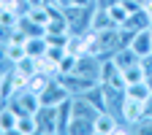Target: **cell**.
Instances as JSON below:
<instances>
[{"instance_id": "obj_1", "label": "cell", "mask_w": 152, "mask_h": 135, "mask_svg": "<svg viewBox=\"0 0 152 135\" xmlns=\"http://www.w3.org/2000/svg\"><path fill=\"white\" fill-rule=\"evenodd\" d=\"M71 97V92H68V87L60 81V76H52L49 79V84L38 92V100H41V105H60L63 100H68Z\"/></svg>"}, {"instance_id": "obj_2", "label": "cell", "mask_w": 152, "mask_h": 135, "mask_svg": "<svg viewBox=\"0 0 152 135\" xmlns=\"http://www.w3.org/2000/svg\"><path fill=\"white\" fill-rule=\"evenodd\" d=\"M6 103H8L16 113H35L38 108H41V100H38V95H35V92H30V89H19V92H14Z\"/></svg>"}, {"instance_id": "obj_3", "label": "cell", "mask_w": 152, "mask_h": 135, "mask_svg": "<svg viewBox=\"0 0 152 135\" xmlns=\"http://www.w3.org/2000/svg\"><path fill=\"white\" fill-rule=\"evenodd\" d=\"M120 122H122L120 116H114V113H109V111H101L98 116H95V122H92V132H95V135L130 132V127H128V124H120Z\"/></svg>"}, {"instance_id": "obj_4", "label": "cell", "mask_w": 152, "mask_h": 135, "mask_svg": "<svg viewBox=\"0 0 152 135\" xmlns=\"http://www.w3.org/2000/svg\"><path fill=\"white\" fill-rule=\"evenodd\" d=\"M101 84L125 89V73H122V68L117 62H114V57H103L101 60Z\"/></svg>"}, {"instance_id": "obj_5", "label": "cell", "mask_w": 152, "mask_h": 135, "mask_svg": "<svg viewBox=\"0 0 152 135\" xmlns=\"http://www.w3.org/2000/svg\"><path fill=\"white\" fill-rule=\"evenodd\" d=\"M144 116H147L144 103H141V100H133V97H128V95H125V103H122V108H120V119H122V124H128L130 132H133V127H136Z\"/></svg>"}, {"instance_id": "obj_6", "label": "cell", "mask_w": 152, "mask_h": 135, "mask_svg": "<svg viewBox=\"0 0 152 135\" xmlns=\"http://www.w3.org/2000/svg\"><path fill=\"white\" fill-rule=\"evenodd\" d=\"M38 135H57V105H41L35 113Z\"/></svg>"}, {"instance_id": "obj_7", "label": "cell", "mask_w": 152, "mask_h": 135, "mask_svg": "<svg viewBox=\"0 0 152 135\" xmlns=\"http://www.w3.org/2000/svg\"><path fill=\"white\" fill-rule=\"evenodd\" d=\"M60 81L68 87V92H71V95H84L90 87L101 84V81H92V79H87V76H79V73H68V76H60Z\"/></svg>"}, {"instance_id": "obj_8", "label": "cell", "mask_w": 152, "mask_h": 135, "mask_svg": "<svg viewBox=\"0 0 152 135\" xmlns=\"http://www.w3.org/2000/svg\"><path fill=\"white\" fill-rule=\"evenodd\" d=\"M71 119H73V95L57 105V135H68Z\"/></svg>"}, {"instance_id": "obj_9", "label": "cell", "mask_w": 152, "mask_h": 135, "mask_svg": "<svg viewBox=\"0 0 152 135\" xmlns=\"http://www.w3.org/2000/svg\"><path fill=\"white\" fill-rule=\"evenodd\" d=\"M130 46H133V51L136 54H152V30L147 27V30H139L136 35H133V41H130Z\"/></svg>"}, {"instance_id": "obj_10", "label": "cell", "mask_w": 152, "mask_h": 135, "mask_svg": "<svg viewBox=\"0 0 152 135\" xmlns=\"http://www.w3.org/2000/svg\"><path fill=\"white\" fill-rule=\"evenodd\" d=\"M16 119H19V113L8 103L0 105V132H16Z\"/></svg>"}, {"instance_id": "obj_11", "label": "cell", "mask_w": 152, "mask_h": 135, "mask_svg": "<svg viewBox=\"0 0 152 135\" xmlns=\"http://www.w3.org/2000/svg\"><path fill=\"white\" fill-rule=\"evenodd\" d=\"M114 62L125 70V68H130V65H139V62H141V54L133 51V46H122L117 54H114Z\"/></svg>"}, {"instance_id": "obj_12", "label": "cell", "mask_w": 152, "mask_h": 135, "mask_svg": "<svg viewBox=\"0 0 152 135\" xmlns=\"http://www.w3.org/2000/svg\"><path fill=\"white\" fill-rule=\"evenodd\" d=\"M25 49H27L30 57H38V60H41L46 54V49H49V41H46V35H35V38H27Z\"/></svg>"}, {"instance_id": "obj_13", "label": "cell", "mask_w": 152, "mask_h": 135, "mask_svg": "<svg viewBox=\"0 0 152 135\" xmlns=\"http://www.w3.org/2000/svg\"><path fill=\"white\" fill-rule=\"evenodd\" d=\"M125 95L128 97H133V100H147L149 95H152V87H149V81H136V84H128L125 87Z\"/></svg>"}, {"instance_id": "obj_14", "label": "cell", "mask_w": 152, "mask_h": 135, "mask_svg": "<svg viewBox=\"0 0 152 135\" xmlns=\"http://www.w3.org/2000/svg\"><path fill=\"white\" fill-rule=\"evenodd\" d=\"M16 132H22V135H35L38 132V124H35V116H33V113H19Z\"/></svg>"}, {"instance_id": "obj_15", "label": "cell", "mask_w": 152, "mask_h": 135, "mask_svg": "<svg viewBox=\"0 0 152 135\" xmlns=\"http://www.w3.org/2000/svg\"><path fill=\"white\" fill-rule=\"evenodd\" d=\"M76 62H79V54H73V51H65V54H63V60L57 62V76H68V73H73Z\"/></svg>"}, {"instance_id": "obj_16", "label": "cell", "mask_w": 152, "mask_h": 135, "mask_svg": "<svg viewBox=\"0 0 152 135\" xmlns=\"http://www.w3.org/2000/svg\"><path fill=\"white\" fill-rule=\"evenodd\" d=\"M122 73H125V87H128V84H136V81H147V70H144L141 62H139V65L125 68Z\"/></svg>"}, {"instance_id": "obj_17", "label": "cell", "mask_w": 152, "mask_h": 135, "mask_svg": "<svg viewBox=\"0 0 152 135\" xmlns=\"http://www.w3.org/2000/svg\"><path fill=\"white\" fill-rule=\"evenodd\" d=\"M90 135L92 132V122L90 119H71V127H68V135Z\"/></svg>"}, {"instance_id": "obj_18", "label": "cell", "mask_w": 152, "mask_h": 135, "mask_svg": "<svg viewBox=\"0 0 152 135\" xmlns=\"http://www.w3.org/2000/svg\"><path fill=\"white\" fill-rule=\"evenodd\" d=\"M6 54H8V60L16 65V62L27 54V49H25V43H14V41H8V43H6Z\"/></svg>"}, {"instance_id": "obj_19", "label": "cell", "mask_w": 152, "mask_h": 135, "mask_svg": "<svg viewBox=\"0 0 152 135\" xmlns=\"http://www.w3.org/2000/svg\"><path fill=\"white\" fill-rule=\"evenodd\" d=\"M11 30H14V27H8V25H3V22H0V41H3V43H8Z\"/></svg>"}, {"instance_id": "obj_20", "label": "cell", "mask_w": 152, "mask_h": 135, "mask_svg": "<svg viewBox=\"0 0 152 135\" xmlns=\"http://www.w3.org/2000/svg\"><path fill=\"white\" fill-rule=\"evenodd\" d=\"M144 111H147V116L152 119V95H149V97L144 100Z\"/></svg>"}, {"instance_id": "obj_21", "label": "cell", "mask_w": 152, "mask_h": 135, "mask_svg": "<svg viewBox=\"0 0 152 135\" xmlns=\"http://www.w3.org/2000/svg\"><path fill=\"white\" fill-rule=\"evenodd\" d=\"M6 60H8V54H6V43L0 41V62H6Z\"/></svg>"}, {"instance_id": "obj_22", "label": "cell", "mask_w": 152, "mask_h": 135, "mask_svg": "<svg viewBox=\"0 0 152 135\" xmlns=\"http://www.w3.org/2000/svg\"><path fill=\"white\" fill-rule=\"evenodd\" d=\"M71 6H95V0H73Z\"/></svg>"}, {"instance_id": "obj_23", "label": "cell", "mask_w": 152, "mask_h": 135, "mask_svg": "<svg viewBox=\"0 0 152 135\" xmlns=\"http://www.w3.org/2000/svg\"><path fill=\"white\" fill-rule=\"evenodd\" d=\"M73 3V0H57V6H60V8H65V6H71Z\"/></svg>"}, {"instance_id": "obj_24", "label": "cell", "mask_w": 152, "mask_h": 135, "mask_svg": "<svg viewBox=\"0 0 152 135\" xmlns=\"http://www.w3.org/2000/svg\"><path fill=\"white\" fill-rule=\"evenodd\" d=\"M0 105H3V100H0Z\"/></svg>"}, {"instance_id": "obj_25", "label": "cell", "mask_w": 152, "mask_h": 135, "mask_svg": "<svg viewBox=\"0 0 152 135\" xmlns=\"http://www.w3.org/2000/svg\"><path fill=\"white\" fill-rule=\"evenodd\" d=\"M95 3H98V0H95Z\"/></svg>"}]
</instances>
